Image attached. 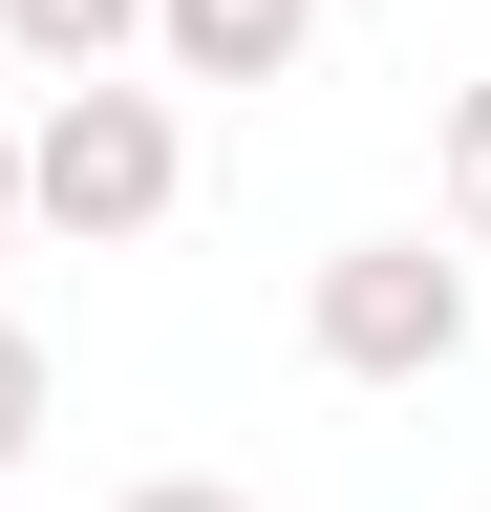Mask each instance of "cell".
<instances>
[{"mask_svg":"<svg viewBox=\"0 0 491 512\" xmlns=\"http://www.w3.org/2000/svg\"><path fill=\"white\" fill-rule=\"evenodd\" d=\"M43 406H65V363H43V320H0V491H22V448H43Z\"/></svg>","mask_w":491,"mask_h":512,"instance_id":"5","label":"cell"},{"mask_svg":"<svg viewBox=\"0 0 491 512\" xmlns=\"http://www.w3.org/2000/svg\"><path fill=\"white\" fill-rule=\"evenodd\" d=\"M150 43H171V86H278L321 43V0H150Z\"/></svg>","mask_w":491,"mask_h":512,"instance_id":"3","label":"cell"},{"mask_svg":"<svg viewBox=\"0 0 491 512\" xmlns=\"http://www.w3.org/2000/svg\"><path fill=\"white\" fill-rule=\"evenodd\" d=\"M0 235H22V128H0Z\"/></svg>","mask_w":491,"mask_h":512,"instance_id":"8","label":"cell"},{"mask_svg":"<svg viewBox=\"0 0 491 512\" xmlns=\"http://www.w3.org/2000/svg\"><path fill=\"white\" fill-rule=\"evenodd\" d=\"M449 235L491 256V86H449Z\"/></svg>","mask_w":491,"mask_h":512,"instance_id":"6","label":"cell"},{"mask_svg":"<svg viewBox=\"0 0 491 512\" xmlns=\"http://www.w3.org/2000/svg\"><path fill=\"white\" fill-rule=\"evenodd\" d=\"M299 342L342 384H449L470 363V235H342L321 299H299Z\"/></svg>","mask_w":491,"mask_h":512,"instance_id":"2","label":"cell"},{"mask_svg":"<svg viewBox=\"0 0 491 512\" xmlns=\"http://www.w3.org/2000/svg\"><path fill=\"white\" fill-rule=\"evenodd\" d=\"M107 512H257V491H214V470H150V491H107Z\"/></svg>","mask_w":491,"mask_h":512,"instance_id":"7","label":"cell"},{"mask_svg":"<svg viewBox=\"0 0 491 512\" xmlns=\"http://www.w3.org/2000/svg\"><path fill=\"white\" fill-rule=\"evenodd\" d=\"M0 512H22V491H0Z\"/></svg>","mask_w":491,"mask_h":512,"instance_id":"9","label":"cell"},{"mask_svg":"<svg viewBox=\"0 0 491 512\" xmlns=\"http://www.w3.org/2000/svg\"><path fill=\"white\" fill-rule=\"evenodd\" d=\"M0 43H22L43 86H107V64L150 43V0H0Z\"/></svg>","mask_w":491,"mask_h":512,"instance_id":"4","label":"cell"},{"mask_svg":"<svg viewBox=\"0 0 491 512\" xmlns=\"http://www.w3.org/2000/svg\"><path fill=\"white\" fill-rule=\"evenodd\" d=\"M171 192H193V128H171V86H65L22 128V214L43 235H86V256H129V235H171Z\"/></svg>","mask_w":491,"mask_h":512,"instance_id":"1","label":"cell"}]
</instances>
